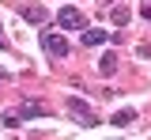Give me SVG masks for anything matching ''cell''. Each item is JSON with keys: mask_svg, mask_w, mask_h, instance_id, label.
Wrapping results in <instances>:
<instances>
[{"mask_svg": "<svg viewBox=\"0 0 151 140\" xmlns=\"http://www.w3.org/2000/svg\"><path fill=\"white\" fill-rule=\"evenodd\" d=\"M64 110L76 118V125H83V129H91V125H98V118H94V110L87 106V102L79 99V95H68V102H64Z\"/></svg>", "mask_w": 151, "mask_h": 140, "instance_id": "1", "label": "cell"}, {"mask_svg": "<svg viewBox=\"0 0 151 140\" xmlns=\"http://www.w3.org/2000/svg\"><path fill=\"white\" fill-rule=\"evenodd\" d=\"M42 42H45V53H49V57H68V38H64L60 30H45Z\"/></svg>", "mask_w": 151, "mask_h": 140, "instance_id": "2", "label": "cell"}, {"mask_svg": "<svg viewBox=\"0 0 151 140\" xmlns=\"http://www.w3.org/2000/svg\"><path fill=\"white\" fill-rule=\"evenodd\" d=\"M57 27H60V30H79V27H83L79 8H68V4H64V8L57 12Z\"/></svg>", "mask_w": 151, "mask_h": 140, "instance_id": "3", "label": "cell"}, {"mask_svg": "<svg viewBox=\"0 0 151 140\" xmlns=\"http://www.w3.org/2000/svg\"><path fill=\"white\" fill-rule=\"evenodd\" d=\"M23 19H27V23H34V27H42L49 15H45V8H38V4H27V8H23Z\"/></svg>", "mask_w": 151, "mask_h": 140, "instance_id": "4", "label": "cell"}, {"mask_svg": "<svg viewBox=\"0 0 151 140\" xmlns=\"http://www.w3.org/2000/svg\"><path fill=\"white\" fill-rule=\"evenodd\" d=\"M102 42H106V30H98V27H87V30H83V45H87V49H91V45H102Z\"/></svg>", "mask_w": 151, "mask_h": 140, "instance_id": "5", "label": "cell"}, {"mask_svg": "<svg viewBox=\"0 0 151 140\" xmlns=\"http://www.w3.org/2000/svg\"><path fill=\"white\" fill-rule=\"evenodd\" d=\"M45 114H49V110H45L42 102H27V106L19 110V118H45Z\"/></svg>", "mask_w": 151, "mask_h": 140, "instance_id": "6", "label": "cell"}, {"mask_svg": "<svg viewBox=\"0 0 151 140\" xmlns=\"http://www.w3.org/2000/svg\"><path fill=\"white\" fill-rule=\"evenodd\" d=\"M98 72H102V76H113V72H117V53H106V57L98 61Z\"/></svg>", "mask_w": 151, "mask_h": 140, "instance_id": "7", "label": "cell"}, {"mask_svg": "<svg viewBox=\"0 0 151 140\" xmlns=\"http://www.w3.org/2000/svg\"><path fill=\"white\" fill-rule=\"evenodd\" d=\"M110 19L117 23V27H125V23L132 19V12H129V8H125V4H121V8H113V12H110Z\"/></svg>", "mask_w": 151, "mask_h": 140, "instance_id": "8", "label": "cell"}, {"mask_svg": "<svg viewBox=\"0 0 151 140\" xmlns=\"http://www.w3.org/2000/svg\"><path fill=\"white\" fill-rule=\"evenodd\" d=\"M129 121H136V110H117V114H113V125H117V129L129 125Z\"/></svg>", "mask_w": 151, "mask_h": 140, "instance_id": "9", "label": "cell"}, {"mask_svg": "<svg viewBox=\"0 0 151 140\" xmlns=\"http://www.w3.org/2000/svg\"><path fill=\"white\" fill-rule=\"evenodd\" d=\"M140 15H144V19H151V0L144 4V8H140Z\"/></svg>", "mask_w": 151, "mask_h": 140, "instance_id": "10", "label": "cell"}, {"mask_svg": "<svg viewBox=\"0 0 151 140\" xmlns=\"http://www.w3.org/2000/svg\"><path fill=\"white\" fill-rule=\"evenodd\" d=\"M0 45H4V34H0Z\"/></svg>", "mask_w": 151, "mask_h": 140, "instance_id": "11", "label": "cell"}, {"mask_svg": "<svg viewBox=\"0 0 151 140\" xmlns=\"http://www.w3.org/2000/svg\"><path fill=\"white\" fill-rule=\"evenodd\" d=\"M102 4H110V0H102Z\"/></svg>", "mask_w": 151, "mask_h": 140, "instance_id": "12", "label": "cell"}]
</instances>
